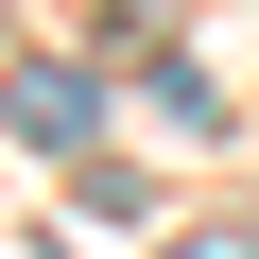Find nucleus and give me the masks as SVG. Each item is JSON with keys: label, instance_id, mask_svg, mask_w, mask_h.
Instances as JSON below:
<instances>
[{"label": "nucleus", "instance_id": "nucleus-2", "mask_svg": "<svg viewBox=\"0 0 259 259\" xmlns=\"http://www.w3.org/2000/svg\"><path fill=\"white\" fill-rule=\"evenodd\" d=\"M156 259H259V225H190V242H156Z\"/></svg>", "mask_w": 259, "mask_h": 259}, {"label": "nucleus", "instance_id": "nucleus-1", "mask_svg": "<svg viewBox=\"0 0 259 259\" xmlns=\"http://www.w3.org/2000/svg\"><path fill=\"white\" fill-rule=\"evenodd\" d=\"M0 121H18V139H52V156H87V139H104V87L52 69V52H18V69H0Z\"/></svg>", "mask_w": 259, "mask_h": 259}]
</instances>
